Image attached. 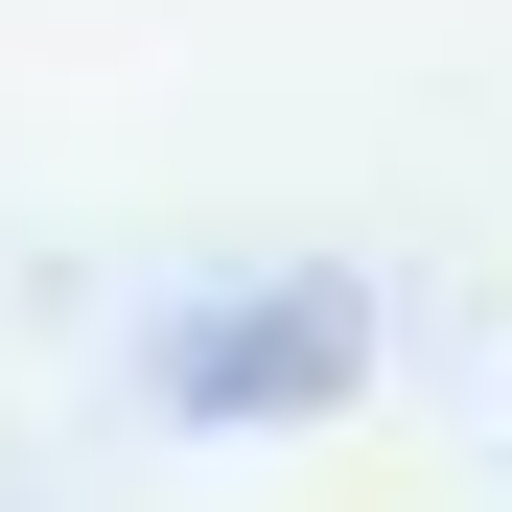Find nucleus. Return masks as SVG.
Listing matches in <instances>:
<instances>
[{"label":"nucleus","mask_w":512,"mask_h":512,"mask_svg":"<svg viewBox=\"0 0 512 512\" xmlns=\"http://www.w3.org/2000/svg\"><path fill=\"white\" fill-rule=\"evenodd\" d=\"M187 396H210V419H256V396H350V280H303V303H233L210 350H187Z\"/></svg>","instance_id":"obj_1"}]
</instances>
